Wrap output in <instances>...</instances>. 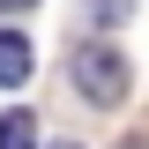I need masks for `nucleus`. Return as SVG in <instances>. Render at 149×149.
Masks as SVG:
<instances>
[{
  "mask_svg": "<svg viewBox=\"0 0 149 149\" xmlns=\"http://www.w3.org/2000/svg\"><path fill=\"white\" fill-rule=\"evenodd\" d=\"M30 67H37L30 37H22V30H0V90H22V82H30Z\"/></svg>",
  "mask_w": 149,
  "mask_h": 149,
  "instance_id": "obj_2",
  "label": "nucleus"
},
{
  "mask_svg": "<svg viewBox=\"0 0 149 149\" xmlns=\"http://www.w3.org/2000/svg\"><path fill=\"white\" fill-rule=\"evenodd\" d=\"M74 90L90 97V104H119L127 97V60L112 52V45H82L74 52Z\"/></svg>",
  "mask_w": 149,
  "mask_h": 149,
  "instance_id": "obj_1",
  "label": "nucleus"
},
{
  "mask_svg": "<svg viewBox=\"0 0 149 149\" xmlns=\"http://www.w3.org/2000/svg\"><path fill=\"white\" fill-rule=\"evenodd\" d=\"M22 8H37V0H0V15H22Z\"/></svg>",
  "mask_w": 149,
  "mask_h": 149,
  "instance_id": "obj_4",
  "label": "nucleus"
},
{
  "mask_svg": "<svg viewBox=\"0 0 149 149\" xmlns=\"http://www.w3.org/2000/svg\"><path fill=\"white\" fill-rule=\"evenodd\" d=\"M119 149H142V142H119Z\"/></svg>",
  "mask_w": 149,
  "mask_h": 149,
  "instance_id": "obj_6",
  "label": "nucleus"
},
{
  "mask_svg": "<svg viewBox=\"0 0 149 149\" xmlns=\"http://www.w3.org/2000/svg\"><path fill=\"white\" fill-rule=\"evenodd\" d=\"M52 149H82V142H52Z\"/></svg>",
  "mask_w": 149,
  "mask_h": 149,
  "instance_id": "obj_5",
  "label": "nucleus"
},
{
  "mask_svg": "<svg viewBox=\"0 0 149 149\" xmlns=\"http://www.w3.org/2000/svg\"><path fill=\"white\" fill-rule=\"evenodd\" d=\"M0 149H37V119L30 112H0Z\"/></svg>",
  "mask_w": 149,
  "mask_h": 149,
  "instance_id": "obj_3",
  "label": "nucleus"
},
{
  "mask_svg": "<svg viewBox=\"0 0 149 149\" xmlns=\"http://www.w3.org/2000/svg\"><path fill=\"white\" fill-rule=\"evenodd\" d=\"M104 8H112V0H104Z\"/></svg>",
  "mask_w": 149,
  "mask_h": 149,
  "instance_id": "obj_7",
  "label": "nucleus"
}]
</instances>
